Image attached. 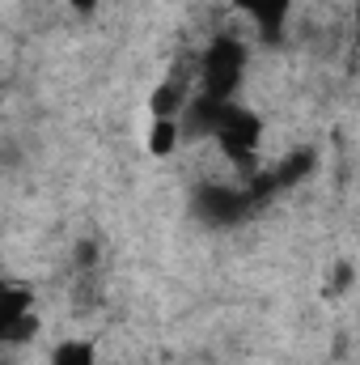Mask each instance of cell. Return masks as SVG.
<instances>
[{
	"instance_id": "1",
	"label": "cell",
	"mask_w": 360,
	"mask_h": 365,
	"mask_svg": "<svg viewBox=\"0 0 360 365\" xmlns=\"http://www.w3.org/2000/svg\"><path fill=\"white\" fill-rule=\"evenodd\" d=\"M242 68H246L242 43L216 38L212 47H203V68H199V77H203V98L229 102V93L238 90V81H242Z\"/></svg>"
},
{
	"instance_id": "2",
	"label": "cell",
	"mask_w": 360,
	"mask_h": 365,
	"mask_svg": "<svg viewBox=\"0 0 360 365\" xmlns=\"http://www.w3.org/2000/svg\"><path fill=\"white\" fill-rule=\"evenodd\" d=\"M212 136L221 140V149H225L233 162L250 166V162H255V149H259V136H263V123H259L250 110H238V106L225 102V110H221Z\"/></svg>"
},
{
	"instance_id": "3",
	"label": "cell",
	"mask_w": 360,
	"mask_h": 365,
	"mask_svg": "<svg viewBox=\"0 0 360 365\" xmlns=\"http://www.w3.org/2000/svg\"><path fill=\"white\" fill-rule=\"evenodd\" d=\"M246 204H255L250 191H238V187H225V182H203V191L195 195V208L203 212L208 225H229L246 212Z\"/></svg>"
},
{
	"instance_id": "4",
	"label": "cell",
	"mask_w": 360,
	"mask_h": 365,
	"mask_svg": "<svg viewBox=\"0 0 360 365\" xmlns=\"http://www.w3.org/2000/svg\"><path fill=\"white\" fill-rule=\"evenodd\" d=\"M233 4L246 9V13H250V17L271 34V30H280V21H284V13H288L292 0H233Z\"/></svg>"
},
{
	"instance_id": "5",
	"label": "cell",
	"mask_w": 360,
	"mask_h": 365,
	"mask_svg": "<svg viewBox=\"0 0 360 365\" xmlns=\"http://www.w3.org/2000/svg\"><path fill=\"white\" fill-rule=\"evenodd\" d=\"M51 365H97V361H93V349H90V344L68 340V344H60V349L51 353Z\"/></svg>"
},
{
	"instance_id": "6",
	"label": "cell",
	"mask_w": 360,
	"mask_h": 365,
	"mask_svg": "<svg viewBox=\"0 0 360 365\" xmlns=\"http://www.w3.org/2000/svg\"><path fill=\"white\" fill-rule=\"evenodd\" d=\"M174 145H179V119H157L153 136H149V149L153 153H170Z\"/></svg>"
},
{
	"instance_id": "7",
	"label": "cell",
	"mask_w": 360,
	"mask_h": 365,
	"mask_svg": "<svg viewBox=\"0 0 360 365\" xmlns=\"http://www.w3.org/2000/svg\"><path fill=\"white\" fill-rule=\"evenodd\" d=\"M68 4H73L77 13H93V9H97V0H68Z\"/></svg>"
},
{
	"instance_id": "8",
	"label": "cell",
	"mask_w": 360,
	"mask_h": 365,
	"mask_svg": "<svg viewBox=\"0 0 360 365\" xmlns=\"http://www.w3.org/2000/svg\"><path fill=\"white\" fill-rule=\"evenodd\" d=\"M356 34H360V0H356Z\"/></svg>"
}]
</instances>
